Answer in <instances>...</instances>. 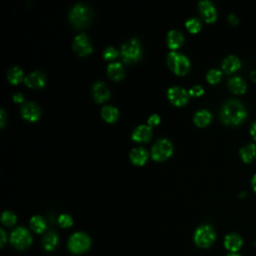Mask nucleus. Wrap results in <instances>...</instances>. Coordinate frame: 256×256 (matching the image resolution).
Segmentation results:
<instances>
[{
	"label": "nucleus",
	"instance_id": "nucleus-1",
	"mask_svg": "<svg viewBox=\"0 0 256 256\" xmlns=\"http://www.w3.org/2000/svg\"><path fill=\"white\" fill-rule=\"evenodd\" d=\"M221 119L228 125H238L246 117L244 106L237 100H228L225 102L220 111Z\"/></svg>",
	"mask_w": 256,
	"mask_h": 256
},
{
	"label": "nucleus",
	"instance_id": "nucleus-2",
	"mask_svg": "<svg viewBox=\"0 0 256 256\" xmlns=\"http://www.w3.org/2000/svg\"><path fill=\"white\" fill-rule=\"evenodd\" d=\"M91 18H92L91 9L83 3L75 4L71 8L69 13L70 22L77 28L86 26L90 22Z\"/></svg>",
	"mask_w": 256,
	"mask_h": 256
},
{
	"label": "nucleus",
	"instance_id": "nucleus-3",
	"mask_svg": "<svg viewBox=\"0 0 256 256\" xmlns=\"http://www.w3.org/2000/svg\"><path fill=\"white\" fill-rule=\"evenodd\" d=\"M167 64L169 68L177 75H184L190 69V61L184 55L177 51H171L167 55Z\"/></svg>",
	"mask_w": 256,
	"mask_h": 256
},
{
	"label": "nucleus",
	"instance_id": "nucleus-4",
	"mask_svg": "<svg viewBox=\"0 0 256 256\" xmlns=\"http://www.w3.org/2000/svg\"><path fill=\"white\" fill-rule=\"evenodd\" d=\"M142 49L141 44L136 38H132L121 46V56L124 62L126 63H134L138 61L141 57Z\"/></svg>",
	"mask_w": 256,
	"mask_h": 256
},
{
	"label": "nucleus",
	"instance_id": "nucleus-5",
	"mask_svg": "<svg viewBox=\"0 0 256 256\" xmlns=\"http://www.w3.org/2000/svg\"><path fill=\"white\" fill-rule=\"evenodd\" d=\"M173 145L167 138H161L155 142L151 150V156L155 161H164L171 156Z\"/></svg>",
	"mask_w": 256,
	"mask_h": 256
},
{
	"label": "nucleus",
	"instance_id": "nucleus-6",
	"mask_svg": "<svg viewBox=\"0 0 256 256\" xmlns=\"http://www.w3.org/2000/svg\"><path fill=\"white\" fill-rule=\"evenodd\" d=\"M215 232L209 225L199 226L194 233V242L197 246L207 248L212 245L215 240Z\"/></svg>",
	"mask_w": 256,
	"mask_h": 256
},
{
	"label": "nucleus",
	"instance_id": "nucleus-7",
	"mask_svg": "<svg viewBox=\"0 0 256 256\" xmlns=\"http://www.w3.org/2000/svg\"><path fill=\"white\" fill-rule=\"evenodd\" d=\"M91 244L90 237L83 232H76L72 234L68 240V248L73 253H82L86 251Z\"/></svg>",
	"mask_w": 256,
	"mask_h": 256
},
{
	"label": "nucleus",
	"instance_id": "nucleus-8",
	"mask_svg": "<svg viewBox=\"0 0 256 256\" xmlns=\"http://www.w3.org/2000/svg\"><path fill=\"white\" fill-rule=\"evenodd\" d=\"M10 242L17 249H25L32 243V236L27 229L18 227L12 231L10 235Z\"/></svg>",
	"mask_w": 256,
	"mask_h": 256
},
{
	"label": "nucleus",
	"instance_id": "nucleus-9",
	"mask_svg": "<svg viewBox=\"0 0 256 256\" xmlns=\"http://www.w3.org/2000/svg\"><path fill=\"white\" fill-rule=\"evenodd\" d=\"M189 92L179 86H173L168 89L167 97L170 102L176 106H183L189 100Z\"/></svg>",
	"mask_w": 256,
	"mask_h": 256
},
{
	"label": "nucleus",
	"instance_id": "nucleus-10",
	"mask_svg": "<svg viewBox=\"0 0 256 256\" xmlns=\"http://www.w3.org/2000/svg\"><path fill=\"white\" fill-rule=\"evenodd\" d=\"M73 49L80 56L90 54L92 52V44L88 36L84 33L76 35L73 40Z\"/></svg>",
	"mask_w": 256,
	"mask_h": 256
},
{
	"label": "nucleus",
	"instance_id": "nucleus-11",
	"mask_svg": "<svg viewBox=\"0 0 256 256\" xmlns=\"http://www.w3.org/2000/svg\"><path fill=\"white\" fill-rule=\"evenodd\" d=\"M41 110L37 104L34 102H26L21 107V115L24 119L35 122L39 119Z\"/></svg>",
	"mask_w": 256,
	"mask_h": 256
},
{
	"label": "nucleus",
	"instance_id": "nucleus-12",
	"mask_svg": "<svg viewBox=\"0 0 256 256\" xmlns=\"http://www.w3.org/2000/svg\"><path fill=\"white\" fill-rule=\"evenodd\" d=\"M198 5H199V11L207 23H212L216 20L217 11L214 5L210 1L203 0V1H200Z\"/></svg>",
	"mask_w": 256,
	"mask_h": 256
},
{
	"label": "nucleus",
	"instance_id": "nucleus-13",
	"mask_svg": "<svg viewBox=\"0 0 256 256\" xmlns=\"http://www.w3.org/2000/svg\"><path fill=\"white\" fill-rule=\"evenodd\" d=\"M92 95L98 103H101L109 98L110 91L104 82L97 81L92 86Z\"/></svg>",
	"mask_w": 256,
	"mask_h": 256
},
{
	"label": "nucleus",
	"instance_id": "nucleus-14",
	"mask_svg": "<svg viewBox=\"0 0 256 256\" xmlns=\"http://www.w3.org/2000/svg\"><path fill=\"white\" fill-rule=\"evenodd\" d=\"M152 136V129L149 125H138L132 132V139L136 142H147Z\"/></svg>",
	"mask_w": 256,
	"mask_h": 256
},
{
	"label": "nucleus",
	"instance_id": "nucleus-15",
	"mask_svg": "<svg viewBox=\"0 0 256 256\" xmlns=\"http://www.w3.org/2000/svg\"><path fill=\"white\" fill-rule=\"evenodd\" d=\"M26 86L30 88H42L45 85V75L40 71H34L24 78Z\"/></svg>",
	"mask_w": 256,
	"mask_h": 256
},
{
	"label": "nucleus",
	"instance_id": "nucleus-16",
	"mask_svg": "<svg viewBox=\"0 0 256 256\" xmlns=\"http://www.w3.org/2000/svg\"><path fill=\"white\" fill-rule=\"evenodd\" d=\"M148 151L144 147H135L130 151L129 157L133 164L141 166L144 165L148 159Z\"/></svg>",
	"mask_w": 256,
	"mask_h": 256
},
{
	"label": "nucleus",
	"instance_id": "nucleus-17",
	"mask_svg": "<svg viewBox=\"0 0 256 256\" xmlns=\"http://www.w3.org/2000/svg\"><path fill=\"white\" fill-rule=\"evenodd\" d=\"M242 243H243L242 238L240 237V235L236 233H230L226 235L224 239L225 248L231 252H237L241 248Z\"/></svg>",
	"mask_w": 256,
	"mask_h": 256
},
{
	"label": "nucleus",
	"instance_id": "nucleus-18",
	"mask_svg": "<svg viewBox=\"0 0 256 256\" xmlns=\"http://www.w3.org/2000/svg\"><path fill=\"white\" fill-rule=\"evenodd\" d=\"M184 42L183 34L178 30H170L167 34V44L170 49L175 50L179 48Z\"/></svg>",
	"mask_w": 256,
	"mask_h": 256
},
{
	"label": "nucleus",
	"instance_id": "nucleus-19",
	"mask_svg": "<svg viewBox=\"0 0 256 256\" xmlns=\"http://www.w3.org/2000/svg\"><path fill=\"white\" fill-rule=\"evenodd\" d=\"M240 66H241V62L239 58L234 55L227 56L222 62V69L226 73H233L234 71L238 70Z\"/></svg>",
	"mask_w": 256,
	"mask_h": 256
},
{
	"label": "nucleus",
	"instance_id": "nucleus-20",
	"mask_svg": "<svg viewBox=\"0 0 256 256\" xmlns=\"http://www.w3.org/2000/svg\"><path fill=\"white\" fill-rule=\"evenodd\" d=\"M107 73L110 78L119 81L124 77V68L120 62H112L107 66Z\"/></svg>",
	"mask_w": 256,
	"mask_h": 256
},
{
	"label": "nucleus",
	"instance_id": "nucleus-21",
	"mask_svg": "<svg viewBox=\"0 0 256 256\" xmlns=\"http://www.w3.org/2000/svg\"><path fill=\"white\" fill-rule=\"evenodd\" d=\"M212 119V115L211 113L206 110V109H201V110H198L195 114H194V117H193V120H194V123L199 126V127H204L206 125H208L210 123Z\"/></svg>",
	"mask_w": 256,
	"mask_h": 256
},
{
	"label": "nucleus",
	"instance_id": "nucleus-22",
	"mask_svg": "<svg viewBox=\"0 0 256 256\" xmlns=\"http://www.w3.org/2000/svg\"><path fill=\"white\" fill-rule=\"evenodd\" d=\"M229 89L236 94H242L246 91V83L239 76H234L228 81Z\"/></svg>",
	"mask_w": 256,
	"mask_h": 256
},
{
	"label": "nucleus",
	"instance_id": "nucleus-23",
	"mask_svg": "<svg viewBox=\"0 0 256 256\" xmlns=\"http://www.w3.org/2000/svg\"><path fill=\"white\" fill-rule=\"evenodd\" d=\"M101 116L106 122L112 123L118 119L119 111L116 107L112 105H106L101 109Z\"/></svg>",
	"mask_w": 256,
	"mask_h": 256
},
{
	"label": "nucleus",
	"instance_id": "nucleus-24",
	"mask_svg": "<svg viewBox=\"0 0 256 256\" xmlns=\"http://www.w3.org/2000/svg\"><path fill=\"white\" fill-rule=\"evenodd\" d=\"M240 156L244 162H246V163L251 162L254 159V157L256 156V145L250 143V144L243 146L240 149Z\"/></svg>",
	"mask_w": 256,
	"mask_h": 256
},
{
	"label": "nucleus",
	"instance_id": "nucleus-25",
	"mask_svg": "<svg viewBox=\"0 0 256 256\" xmlns=\"http://www.w3.org/2000/svg\"><path fill=\"white\" fill-rule=\"evenodd\" d=\"M42 244H43V247L46 251H52L54 250V248L57 246L58 244V236L55 232L53 231H50L48 232L44 237H43V240H42Z\"/></svg>",
	"mask_w": 256,
	"mask_h": 256
},
{
	"label": "nucleus",
	"instance_id": "nucleus-26",
	"mask_svg": "<svg viewBox=\"0 0 256 256\" xmlns=\"http://www.w3.org/2000/svg\"><path fill=\"white\" fill-rule=\"evenodd\" d=\"M23 70L18 66L11 67L7 72V79L11 84H18L23 80Z\"/></svg>",
	"mask_w": 256,
	"mask_h": 256
},
{
	"label": "nucleus",
	"instance_id": "nucleus-27",
	"mask_svg": "<svg viewBox=\"0 0 256 256\" xmlns=\"http://www.w3.org/2000/svg\"><path fill=\"white\" fill-rule=\"evenodd\" d=\"M30 227L34 232L42 233L46 228V222L41 216L35 215L30 219Z\"/></svg>",
	"mask_w": 256,
	"mask_h": 256
},
{
	"label": "nucleus",
	"instance_id": "nucleus-28",
	"mask_svg": "<svg viewBox=\"0 0 256 256\" xmlns=\"http://www.w3.org/2000/svg\"><path fill=\"white\" fill-rule=\"evenodd\" d=\"M185 26L191 33H197L201 29V21L198 18H189L186 20Z\"/></svg>",
	"mask_w": 256,
	"mask_h": 256
},
{
	"label": "nucleus",
	"instance_id": "nucleus-29",
	"mask_svg": "<svg viewBox=\"0 0 256 256\" xmlns=\"http://www.w3.org/2000/svg\"><path fill=\"white\" fill-rule=\"evenodd\" d=\"M221 77H222L221 71L218 70V69H214V68H213V69H210V70L207 72V74H206V79H207V81H208L209 83H211V84H216V83H218V82L220 81Z\"/></svg>",
	"mask_w": 256,
	"mask_h": 256
},
{
	"label": "nucleus",
	"instance_id": "nucleus-30",
	"mask_svg": "<svg viewBox=\"0 0 256 256\" xmlns=\"http://www.w3.org/2000/svg\"><path fill=\"white\" fill-rule=\"evenodd\" d=\"M16 215L11 211H4L1 215V221L6 226H12L16 223Z\"/></svg>",
	"mask_w": 256,
	"mask_h": 256
},
{
	"label": "nucleus",
	"instance_id": "nucleus-31",
	"mask_svg": "<svg viewBox=\"0 0 256 256\" xmlns=\"http://www.w3.org/2000/svg\"><path fill=\"white\" fill-rule=\"evenodd\" d=\"M58 223L61 227L63 228H67V227H70L72 224H73V219L70 215L68 214H61L59 217H58Z\"/></svg>",
	"mask_w": 256,
	"mask_h": 256
},
{
	"label": "nucleus",
	"instance_id": "nucleus-32",
	"mask_svg": "<svg viewBox=\"0 0 256 256\" xmlns=\"http://www.w3.org/2000/svg\"><path fill=\"white\" fill-rule=\"evenodd\" d=\"M119 52L114 47H107L103 52V57L106 60H113L118 56Z\"/></svg>",
	"mask_w": 256,
	"mask_h": 256
},
{
	"label": "nucleus",
	"instance_id": "nucleus-33",
	"mask_svg": "<svg viewBox=\"0 0 256 256\" xmlns=\"http://www.w3.org/2000/svg\"><path fill=\"white\" fill-rule=\"evenodd\" d=\"M189 95L190 96H195V97H198V96H201L203 93H204V89L202 86L200 85H194L192 86L190 89H189Z\"/></svg>",
	"mask_w": 256,
	"mask_h": 256
},
{
	"label": "nucleus",
	"instance_id": "nucleus-34",
	"mask_svg": "<svg viewBox=\"0 0 256 256\" xmlns=\"http://www.w3.org/2000/svg\"><path fill=\"white\" fill-rule=\"evenodd\" d=\"M160 120H161V119H160V117H159L157 114H152L151 116H149L147 122H148V125H149L150 127H152V126L158 125V124L160 123Z\"/></svg>",
	"mask_w": 256,
	"mask_h": 256
},
{
	"label": "nucleus",
	"instance_id": "nucleus-35",
	"mask_svg": "<svg viewBox=\"0 0 256 256\" xmlns=\"http://www.w3.org/2000/svg\"><path fill=\"white\" fill-rule=\"evenodd\" d=\"M13 101L16 103H23L24 101V96L22 93H15L13 95Z\"/></svg>",
	"mask_w": 256,
	"mask_h": 256
},
{
	"label": "nucleus",
	"instance_id": "nucleus-36",
	"mask_svg": "<svg viewBox=\"0 0 256 256\" xmlns=\"http://www.w3.org/2000/svg\"><path fill=\"white\" fill-rule=\"evenodd\" d=\"M5 119H6V112L4 109L0 110V126L3 127L5 124Z\"/></svg>",
	"mask_w": 256,
	"mask_h": 256
},
{
	"label": "nucleus",
	"instance_id": "nucleus-37",
	"mask_svg": "<svg viewBox=\"0 0 256 256\" xmlns=\"http://www.w3.org/2000/svg\"><path fill=\"white\" fill-rule=\"evenodd\" d=\"M228 20H229V22H230L231 24H233V25H236V24L238 23V18H237V16L234 15V14H230V15L228 16Z\"/></svg>",
	"mask_w": 256,
	"mask_h": 256
},
{
	"label": "nucleus",
	"instance_id": "nucleus-38",
	"mask_svg": "<svg viewBox=\"0 0 256 256\" xmlns=\"http://www.w3.org/2000/svg\"><path fill=\"white\" fill-rule=\"evenodd\" d=\"M250 133L252 135V137L256 140V121H254L251 125V128H250Z\"/></svg>",
	"mask_w": 256,
	"mask_h": 256
},
{
	"label": "nucleus",
	"instance_id": "nucleus-39",
	"mask_svg": "<svg viewBox=\"0 0 256 256\" xmlns=\"http://www.w3.org/2000/svg\"><path fill=\"white\" fill-rule=\"evenodd\" d=\"M0 233H1V246H3L5 244V240H6V234L3 229L0 230Z\"/></svg>",
	"mask_w": 256,
	"mask_h": 256
},
{
	"label": "nucleus",
	"instance_id": "nucleus-40",
	"mask_svg": "<svg viewBox=\"0 0 256 256\" xmlns=\"http://www.w3.org/2000/svg\"><path fill=\"white\" fill-rule=\"evenodd\" d=\"M251 183H252V187H253V190L256 192V174H255V175L252 177Z\"/></svg>",
	"mask_w": 256,
	"mask_h": 256
},
{
	"label": "nucleus",
	"instance_id": "nucleus-41",
	"mask_svg": "<svg viewBox=\"0 0 256 256\" xmlns=\"http://www.w3.org/2000/svg\"><path fill=\"white\" fill-rule=\"evenodd\" d=\"M250 78L256 83V70H255V71H252V72L250 73Z\"/></svg>",
	"mask_w": 256,
	"mask_h": 256
},
{
	"label": "nucleus",
	"instance_id": "nucleus-42",
	"mask_svg": "<svg viewBox=\"0 0 256 256\" xmlns=\"http://www.w3.org/2000/svg\"><path fill=\"white\" fill-rule=\"evenodd\" d=\"M227 256H240V255H238L237 253H231V254H229V255H227Z\"/></svg>",
	"mask_w": 256,
	"mask_h": 256
}]
</instances>
